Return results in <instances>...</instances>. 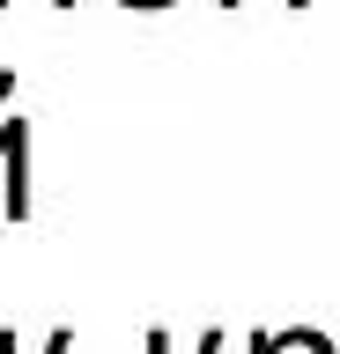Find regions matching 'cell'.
<instances>
[{"mask_svg": "<svg viewBox=\"0 0 340 354\" xmlns=\"http://www.w3.org/2000/svg\"><path fill=\"white\" fill-rule=\"evenodd\" d=\"M126 8H170V0H126Z\"/></svg>", "mask_w": 340, "mask_h": 354, "instance_id": "8992f818", "label": "cell"}, {"mask_svg": "<svg viewBox=\"0 0 340 354\" xmlns=\"http://www.w3.org/2000/svg\"><path fill=\"white\" fill-rule=\"evenodd\" d=\"M8 96H15V74H0V104H8Z\"/></svg>", "mask_w": 340, "mask_h": 354, "instance_id": "5b68a950", "label": "cell"}, {"mask_svg": "<svg viewBox=\"0 0 340 354\" xmlns=\"http://www.w3.org/2000/svg\"><path fill=\"white\" fill-rule=\"evenodd\" d=\"M0 8H8V0H0ZM60 8H74V0H60Z\"/></svg>", "mask_w": 340, "mask_h": 354, "instance_id": "52a82bcc", "label": "cell"}, {"mask_svg": "<svg viewBox=\"0 0 340 354\" xmlns=\"http://www.w3.org/2000/svg\"><path fill=\"white\" fill-rule=\"evenodd\" d=\"M251 354H333V339L311 325H296V332H259L251 339Z\"/></svg>", "mask_w": 340, "mask_h": 354, "instance_id": "6da1fadb", "label": "cell"}, {"mask_svg": "<svg viewBox=\"0 0 340 354\" xmlns=\"http://www.w3.org/2000/svg\"><path fill=\"white\" fill-rule=\"evenodd\" d=\"M148 354H170V332H148ZM200 354H222V332H207Z\"/></svg>", "mask_w": 340, "mask_h": 354, "instance_id": "3957f363", "label": "cell"}, {"mask_svg": "<svg viewBox=\"0 0 340 354\" xmlns=\"http://www.w3.org/2000/svg\"><path fill=\"white\" fill-rule=\"evenodd\" d=\"M222 8H237V0H222Z\"/></svg>", "mask_w": 340, "mask_h": 354, "instance_id": "ba28073f", "label": "cell"}, {"mask_svg": "<svg viewBox=\"0 0 340 354\" xmlns=\"http://www.w3.org/2000/svg\"><path fill=\"white\" fill-rule=\"evenodd\" d=\"M15 162H30V118H8L0 126V170H15Z\"/></svg>", "mask_w": 340, "mask_h": 354, "instance_id": "7a4b0ae2", "label": "cell"}, {"mask_svg": "<svg viewBox=\"0 0 340 354\" xmlns=\"http://www.w3.org/2000/svg\"><path fill=\"white\" fill-rule=\"evenodd\" d=\"M0 354H15V332H0ZM45 354H74V332H52Z\"/></svg>", "mask_w": 340, "mask_h": 354, "instance_id": "277c9868", "label": "cell"}]
</instances>
